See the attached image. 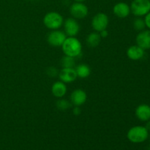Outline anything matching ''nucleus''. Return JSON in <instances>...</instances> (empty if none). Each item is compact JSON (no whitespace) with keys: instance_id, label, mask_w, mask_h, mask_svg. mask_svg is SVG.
Segmentation results:
<instances>
[{"instance_id":"nucleus-1","label":"nucleus","mask_w":150,"mask_h":150,"mask_svg":"<svg viewBox=\"0 0 150 150\" xmlns=\"http://www.w3.org/2000/svg\"><path fill=\"white\" fill-rule=\"evenodd\" d=\"M64 55L75 58L81 55L82 52V44L76 37H68L62 45Z\"/></svg>"},{"instance_id":"nucleus-2","label":"nucleus","mask_w":150,"mask_h":150,"mask_svg":"<svg viewBox=\"0 0 150 150\" xmlns=\"http://www.w3.org/2000/svg\"><path fill=\"white\" fill-rule=\"evenodd\" d=\"M127 137L130 142L134 144L143 143L149 137V131L142 125L132 127L127 133Z\"/></svg>"},{"instance_id":"nucleus-3","label":"nucleus","mask_w":150,"mask_h":150,"mask_svg":"<svg viewBox=\"0 0 150 150\" xmlns=\"http://www.w3.org/2000/svg\"><path fill=\"white\" fill-rule=\"evenodd\" d=\"M43 24L46 28L51 30L59 29L64 23L62 16L57 12H49L46 13L42 19Z\"/></svg>"},{"instance_id":"nucleus-4","label":"nucleus","mask_w":150,"mask_h":150,"mask_svg":"<svg viewBox=\"0 0 150 150\" xmlns=\"http://www.w3.org/2000/svg\"><path fill=\"white\" fill-rule=\"evenodd\" d=\"M130 12L136 17H144L150 12L149 0H133L130 5Z\"/></svg>"},{"instance_id":"nucleus-5","label":"nucleus","mask_w":150,"mask_h":150,"mask_svg":"<svg viewBox=\"0 0 150 150\" xmlns=\"http://www.w3.org/2000/svg\"><path fill=\"white\" fill-rule=\"evenodd\" d=\"M109 23L108 16L104 13H98L94 16L92 20V27L95 32H100L106 29Z\"/></svg>"},{"instance_id":"nucleus-6","label":"nucleus","mask_w":150,"mask_h":150,"mask_svg":"<svg viewBox=\"0 0 150 150\" xmlns=\"http://www.w3.org/2000/svg\"><path fill=\"white\" fill-rule=\"evenodd\" d=\"M70 13L74 18L83 19L88 16L89 9L83 2H76L75 1L70 6Z\"/></svg>"},{"instance_id":"nucleus-7","label":"nucleus","mask_w":150,"mask_h":150,"mask_svg":"<svg viewBox=\"0 0 150 150\" xmlns=\"http://www.w3.org/2000/svg\"><path fill=\"white\" fill-rule=\"evenodd\" d=\"M66 38H67V35L64 32L56 29V30H52L48 33L47 41L51 46L61 47Z\"/></svg>"},{"instance_id":"nucleus-8","label":"nucleus","mask_w":150,"mask_h":150,"mask_svg":"<svg viewBox=\"0 0 150 150\" xmlns=\"http://www.w3.org/2000/svg\"><path fill=\"white\" fill-rule=\"evenodd\" d=\"M64 33L68 37H76L80 32V25L74 18H68L64 21Z\"/></svg>"},{"instance_id":"nucleus-9","label":"nucleus","mask_w":150,"mask_h":150,"mask_svg":"<svg viewBox=\"0 0 150 150\" xmlns=\"http://www.w3.org/2000/svg\"><path fill=\"white\" fill-rule=\"evenodd\" d=\"M86 100H87V95L83 89H76L73 91L70 95V103L74 106H81L86 103Z\"/></svg>"},{"instance_id":"nucleus-10","label":"nucleus","mask_w":150,"mask_h":150,"mask_svg":"<svg viewBox=\"0 0 150 150\" xmlns=\"http://www.w3.org/2000/svg\"><path fill=\"white\" fill-rule=\"evenodd\" d=\"M113 13L114 16L120 18H125L130 14V7L127 3L120 1L114 4L113 7Z\"/></svg>"},{"instance_id":"nucleus-11","label":"nucleus","mask_w":150,"mask_h":150,"mask_svg":"<svg viewBox=\"0 0 150 150\" xmlns=\"http://www.w3.org/2000/svg\"><path fill=\"white\" fill-rule=\"evenodd\" d=\"M136 45L140 46L144 50L150 49V30L144 29L139 32L136 38Z\"/></svg>"},{"instance_id":"nucleus-12","label":"nucleus","mask_w":150,"mask_h":150,"mask_svg":"<svg viewBox=\"0 0 150 150\" xmlns=\"http://www.w3.org/2000/svg\"><path fill=\"white\" fill-rule=\"evenodd\" d=\"M58 75L60 81L65 83H72L78 78L75 68H62Z\"/></svg>"},{"instance_id":"nucleus-13","label":"nucleus","mask_w":150,"mask_h":150,"mask_svg":"<svg viewBox=\"0 0 150 150\" xmlns=\"http://www.w3.org/2000/svg\"><path fill=\"white\" fill-rule=\"evenodd\" d=\"M135 114L138 120L146 122L150 120V105L145 103L140 104L136 108Z\"/></svg>"},{"instance_id":"nucleus-14","label":"nucleus","mask_w":150,"mask_h":150,"mask_svg":"<svg viewBox=\"0 0 150 150\" xmlns=\"http://www.w3.org/2000/svg\"><path fill=\"white\" fill-rule=\"evenodd\" d=\"M126 54L130 59L138 61V60L142 59L144 57L145 50L137 45H131L127 49Z\"/></svg>"},{"instance_id":"nucleus-15","label":"nucleus","mask_w":150,"mask_h":150,"mask_svg":"<svg viewBox=\"0 0 150 150\" xmlns=\"http://www.w3.org/2000/svg\"><path fill=\"white\" fill-rule=\"evenodd\" d=\"M67 86L65 83L58 81L53 83L51 86V92L53 95L57 98H62L67 93Z\"/></svg>"},{"instance_id":"nucleus-16","label":"nucleus","mask_w":150,"mask_h":150,"mask_svg":"<svg viewBox=\"0 0 150 150\" xmlns=\"http://www.w3.org/2000/svg\"><path fill=\"white\" fill-rule=\"evenodd\" d=\"M101 41V37L100 35V33L98 32H91L89 34L86 39V44L88 46L91 48H95L100 44Z\"/></svg>"},{"instance_id":"nucleus-17","label":"nucleus","mask_w":150,"mask_h":150,"mask_svg":"<svg viewBox=\"0 0 150 150\" xmlns=\"http://www.w3.org/2000/svg\"><path fill=\"white\" fill-rule=\"evenodd\" d=\"M75 70L77 73V76L81 79H86L91 74V68L86 64H79Z\"/></svg>"},{"instance_id":"nucleus-18","label":"nucleus","mask_w":150,"mask_h":150,"mask_svg":"<svg viewBox=\"0 0 150 150\" xmlns=\"http://www.w3.org/2000/svg\"><path fill=\"white\" fill-rule=\"evenodd\" d=\"M60 63L62 68H74L76 65V60L73 57L64 55L61 59Z\"/></svg>"},{"instance_id":"nucleus-19","label":"nucleus","mask_w":150,"mask_h":150,"mask_svg":"<svg viewBox=\"0 0 150 150\" xmlns=\"http://www.w3.org/2000/svg\"><path fill=\"white\" fill-rule=\"evenodd\" d=\"M56 106L60 111H67L69 108H71L72 103L67 100L59 98L56 103Z\"/></svg>"},{"instance_id":"nucleus-20","label":"nucleus","mask_w":150,"mask_h":150,"mask_svg":"<svg viewBox=\"0 0 150 150\" xmlns=\"http://www.w3.org/2000/svg\"><path fill=\"white\" fill-rule=\"evenodd\" d=\"M133 27L139 32L144 30L146 28V24H145L144 18H142V17H136V18L133 21Z\"/></svg>"},{"instance_id":"nucleus-21","label":"nucleus","mask_w":150,"mask_h":150,"mask_svg":"<svg viewBox=\"0 0 150 150\" xmlns=\"http://www.w3.org/2000/svg\"><path fill=\"white\" fill-rule=\"evenodd\" d=\"M47 74L48 75V76L50 77H56L57 75L59 74L58 73V70H57V68L54 67H50L47 69V71H46Z\"/></svg>"},{"instance_id":"nucleus-22","label":"nucleus","mask_w":150,"mask_h":150,"mask_svg":"<svg viewBox=\"0 0 150 150\" xmlns=\"http://www.w3.org/2000/svg\"><path fill=\"white\" fill-rule=\"evenodd\" d=\"M144 20L145 24H146V27L150 30V12L144 16Z\"/></svg>"},{"instance_id":"nucleus-23","label":"nucleus","mask_w":150,"mask_h":150,"mask_svg":"<svg viewBox=\"0 0 150 150\" xmlns=\"http://www.w3.org/2000/svg\"><path fill=\"white\" fill-rule=\"evenodd\" d=\"M81 113V110L80 106H75L73 108V114L75 116H79Z\"/></svg>"},{"instance_id":"nucleus-24","label":"nucleus","mask_w":150,"mask_h":150,"mask_svg":"<svg viewBox=\"0 0 150 150\" xmlns=\"http://www.w3.org/2000/svg\"><path fill=\"white\" fill-rule=\"evenodd\" d=\"M99 33H100V35L101 38H106L108 36V32L106 30V29L101 31V32H100Z\"/></svg>"},{"instance_id":"nucleus-25","label":"nucleus","mask_w":150,"mask_h":150,"mask_svg":"<svg viewBox=\"0 0 150 150\" xmlns=\"http://www.w3.org/2000/svg\"><path fill=\"white\" fill-rule=\"evenodd\" d=\"M145 127H146V129H147L148 131H150V120H148V121L146 122V124H145Z\"/></svg>"},{"instance_id":"nucleus-26","label":"nucleus","mask_w":150,"mask_h":150,"mask_svg":"<svg viewBox=\"0 0 150 150\" xmlns=\"http://www.w3.org/2000/svg\"><path fill=\"white\" fill-rule=\"evenodd\" d=\"M73 1H75L76 2H84L86 0H73Z\"/></svg>"},{"instance_id":"nucleus-27","label":"nucleus","mask_w":150,"mask_h":150,"mask_svg":"<svg viewBox=\"0 0 150 150\" xmlns=\"http://www.w3.org/2000/svg\"></svg>"},{"instance_id":"nucleus-28","label":"nucleus","mask_w":150,"mask_h":150,"mask_svg":"<svg viewBox=\"0 0 150 150\" xmlns=\"http://www.w3.org/2000/svg\"><path fill=\"white\" fill-rule=\"evenodd\" d=\"M149 1H150V0H149Z\"/></svg>"}]
</instances>
